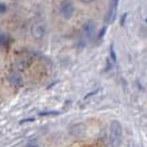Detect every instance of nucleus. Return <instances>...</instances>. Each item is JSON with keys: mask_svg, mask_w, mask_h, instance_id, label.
<instances>
[{"mask_svg": "<svg viewBox=\"0 0 147 147\" xmlns=\"http://www.w3.org/2000/svg\"><path fill=\"white\" fill-rule=\"evenodd\" d=\"M123 128L118 121H112L110 125V145L111 147H119L122 144Z\"/></svg>", "mask_w": 147, "mask_h": 147, "instance_id": "1", "label": "nucleus"}, {"mask_svg": "<svg viewBox=\"0 0 147 147\" xmlns=\"http://www.w3.org/2000/svg\"><path fill=\"white\" fill-rule=\"evenodd\" d=\"M74 5L72 2V0H62L61 3H60V12H61V16L69 20L71 19L74 15Z\"/></svg>", "mask_w": 147, "mask_h": 147, "instance_id": "2", "label": "nucleus"}, {"mask_svg": "<svg viewBox=\"0 0 147 147\" xmlns=\"http://www.w3.org/2000/svg\"><path fill=\"white\" fill-rule=\"evenodd\" d=\"M117 6H118V0H111L110 8L107 10V13L105 15L104 21L106 24H110L115 20L116 17V11H117Z\"/></svg>", "mask_w": 147, "mask_h": 147, "instance_id": "3", "label": "nucleus"}, {"mask_svg": "<svg viewBox=\"0 0 147 147\" xmlns=\"http://www.w3.org/2000/svg\"><path fill=\"white\" fill-rule=\"evenodd\" d=\"M31 32H32V36H33L34 39H37V40L43 39L44 36H45V24H44L43 22L34 23L33 27H32Z\"/></svg>", "mask_w": 147, "mask_h": 147, "instance_id": "4", "label": "nucleus"}, {"mask_svg": "<svg viewBox=\"0 0 147 147\" xmlns=\"http://www.w3.org/2000/svg\"><path fill=\"white\" fill-rule=\"evenodd\" d=\"M82 32L86 39H91L95 33V23L92 20H88L82 27Z\"/></svg>", "mask_w": 147, "mask_h": 147, "instance_id": "5", "label": "nucleus"}, {"mask_svg": "<svg viewBox=\"0 0 147 147\" xmlns=\"http://www.w3.org/2000/svg\"><path fill=\"white\" fill-rule=\"evenodd\" d=\"M8 81L15 88H21L23 85V80H22L21 75L17 72H10L8 74Z\"/></svg>", "mask_w": 147, "mask_h": 147, "instance_id": "6", "label": "nucleus"}, {"mask_svg": "<svg viewBox=\"0 0 147 147\" xmlns=\"http://www.w3.org/2000/svg\"><path fill=\"white\" fill-rule=\"evenodd\" d=\"M8 36L5 33V32H1V37H0V41H1V45L5 47L6 44L8 43Z\"/></svg>", "mask_w": 147, "mask_h": 147, "instance_id": "7", "label": "nucleus"}, {"mask_svg": "<svg viewBox=\"0 0 147 147\" xmlns=\"http://www.w3.org/2000/svg\"><path fill=\"white\" fill-rule=\"evenodd\" d=\"M7 9H8V7L6 6L5 2H1V3H0V12H1V15H3V13L7 11Z\"/></svg>", "mask_w": 147, "mask_h": 147, "instance_id": "8", "label": "nucleus"}, {"mask_svg": "<svg viewBox=\"0 0 147 147\" xmlns=\"http://www.w3.org/2000/svg\"><path fill=\"white\" fill-rule=\"evenodd\" d=\"M83 3H91V2H93L94 0H81Z\"/></svg>", "mask_w": 147, "mask_h": 147, "instance_id": "9", "label": "nucleus"}, {"mask_svg": "<svg viewBox=\"0 0 147 147\" xmlns=\"http://www.w3.org/2000/svg\"><path fill=\"white\" fill-rule=\"evenodd\" d=\"M27 147H39V146H37V145H28Z\"/></svg>", "mask_w": 147, "mask_h": 147, "instance_id": "10", "label": "nucleus"}]
</instances>
